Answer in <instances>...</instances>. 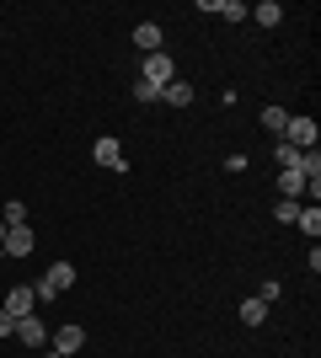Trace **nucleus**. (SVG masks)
Masks as SVG:
<instances>
[{"instance_id": "f257e3e1", "label": "nucleus", "mask_w": 321, "mask_h": 358, "mask_svg": "<svg viewBox=\"0 0 321 358\" xmlns=\"http://www.w3.org/2000/svg\"><path fill=\"white\" fill-rule=\"evenodd\" d=\"M139 80H145V86H171V80H177V59H171L166 48H161V54H145V59H139Z\"/></svg>"}, {"instance_id": "f03ea898", "label": "nucleus", "mask_w": 321, "mask_h": 358, "mask_svg": "<svg viewBox=\"0 0 321 358\" xmlns=\"http://www.w3.org/2000/svg\"><path fill=\"white\" fill-rule=\"evenodd\" d=\"M70 284H76V262H54V268H48L32 289H38V299H54V294H64Z\"/></svg>"}, {"instance_id": "7ed1b4c3", "label": "nucleus", "mask_w": 321, "mask_h": 358, "mask_svg": "<svg viewBox=\"0 0 321 358\" xmlns=\"http://www.w3.org/2000/svg\"><path fill=\"white\" fill-rule=\"evenodd\" d=\"M32 305H38V289H32V284H11V289H6V299H0V310L16 315V321L32 315Z\"/></svg>"}, {"instance_id": "20e7f679", "label": "nucleus", "mask_w": 321, "mask_h": 358, "mask_svg": "<svg viewBox=\"0 0 321 358\" xmlns=\"http://www.w3.org/2000/svg\"><path fill=\"white\" fill-rule=\"evenodd\" d=\"M92 155H97V166H102V171H129V155H123V145L113 134H102L92 145Z\"/></svg>"}, {"instance_id": "39448f33", "label": "nucleus", "mask_w": 321, "mask_h": 358, "mask_svg": "<svg viewBox=\"0 0 321 358\" xmlns=\"http://www.w3.org/2000/svg\"><path fill=\"white\" fill-rule=\"evenodd\" d=\"M32 246H38V236H32L27 224H6V262H22V257H32Z\"/></svg>"}, {"instance_id": "423d86ee", "label": "nucleus", "mask_w": 321, "mask_h": 358, "mask_svg": "<svg viewBox=\"0 0 321 358\" xmlns=\"http://www.w3.org/2000/svg\"><path fill=\"white\" fill-rule=\"evenodd\" d=\"M80 348H86V327H76V321H64V327L54 331V353H59V358H76Z\"/></svg>"}, {"instance_id": "0eeeda50", "label": "nucleus", "mask_w": 321, "mask_h": 358, "mask_svg": "<svg viewBox=\"0 0 321 358\" xmlns=\"http://www.w3.org/2000/svg\"><path fill=\"white\" fill-rule=\"evenodd\" d=\"M284 145L316 150V118H290V123H284Z\"/></svg>"}, {"instance_id": "6e6552de", "label": "nucleus", "mask_w": 321, "mask_h": 358, "mask_svg": "<svg viewBox=\"0 0 321 358\" xmlns=\"http://www.w3.org/2000/svg\"><path fill=\"white\" fill-rule=\"evenodd\" d=\"M11 337H16V343H22V348H43V343H48V327H43V321H38V315H22Z\"/></svg>"}, {"instance_id": "1a4fd4ad", "label": "nucleus", "mask_w": 321, "mask_h": 358, "mask_svg": "<svg viewBox=\"0 0 321 358\" xmlns=\"http://www.w3.org/2000/svg\"><path fill=\"white\" fill-rule=\"evenodd\" d=\"M161 43H166L161 22H139V27H134V48H139V54H161Z\"/></svg>"}, {"instance_id": "9d476101", "label": "nucleus", "mask_w": 321, "mask_h": 358, "mask_svg": "<svg viewBox=\"0 0 321 358\" xmlns=\"http://www.w3.org/2000/svg\"><path fill=\"white\" fill-rule=\"evenodd\" d=\"M306 187H311V182L300 177V171H278V193L290 198V203H306Z\"/></svg>"}, {"instance_id": "9b49d317", "label": "nucleus", "mask_w": 321, "mask_h": 358, "mask_svg": "<svg viewBox=\"0 0 321 358\" xmlns=\"http://www.w3.org/2000/svg\"><path fill=\"white\" fill-rule=\"evenodd\" d=\"M161 102H166V107H187V102H193V86H187L183 75H177L171 86H161Z\"/></svg>"}, {"instance_id": "f8f14e48", "label": "nucleus", "mask_w": 321, "mask_h": 358, "mask_svg": "<svg viewBox=\"0 0 321 358\" xmlns=\"http://www.w3.org/2000/svg\"><path fill=\"white\" fill-rule=\"evenodd\" d=\"M294 224H300V230H306L311 241L321 236V203H300V214H294Z\"/></svg>"}, {"instance_id": "ddd939ff", "label": "nucleus", "mask_w": 321, "mask_h": 358, "mask_svg": "<svg viewBox=\"0 0 321 358\" xmlns=\"http://www.w3.org/2000/svg\"><path fill=\"white\" fill-rule=\"evenodd\" d=\"M252 22H262V27H278V22H284V6H278V0H262V6H252Z\"/></svg>"}, {"instance_id": "4468645a", "label": "nucleus", "mask_w": 321, "mask_h": 358, "mask_svg": "<svg viewBox=\"0 0 321 358\" xmlns=\"http://www.w3.org/2000/svg\"><path fill=\"white\" fill-rule=\"evenodd\" d=\"M236 315H241V327H262V321H268V305H262V299L252 294V299H246V305H241Z\"/></svg>"}, {"instance_id": "2eb2a0df", "label": "nucleus", "mask_w": 321, "mask_h": 358, "mask_svg": "<svg viewBox=\"0 0 321 358\" xmlns=\"http://www.w3.org/2000/svg\"><path fill=\"white\" fill-rule=\"evenodd\" d=\"M284 123H290V113H284V107H273V102L262 107V129H268V134L284 139Z\"/></svg>"}, {"instance_id": "dca6fc26", "label": "nucleus", "mask_w": 321, "mask_h": 358, "mask_svg": "<svg viewBox=\"0 0 321 358\" xmlns=\"http://www.w3.org/2000/svg\"><path fill=\"white\" fill-rule=\"evenodd\" d=\"M214 16H225V22H246L252 6H241V0H214Z\"/></svg>"}, {"instance_id": "f3484780", "label": "nucleus", "mask_w": 321, "mask_h": 358, "mask_svg": "<svg viewBox=\"0 0 321 358\" xmlns=\"http://www.w3.org/2000/svg\"><path fill=\"white\" fill-rule=\"evenodd\" d=\"M300 155H306V150H294V145H284V139H278V145H273V161L284 166V171H300Z\"/></svg>"}, {"instance_id": "a211bd4d", "label": "nucleus", "mask_w": 321, "mask_h": 358, "mask_svg": "<svg viewBox=\"0 0 321 358\" xmlns=\"http://www.w3.org/2000/svg\"><path fill=\"white\" fill-rule=\"evenodd\" d=\"M0 220H6V224H27V203H16V198H11V203H6V214H0Z\"/></svg>"}, {"instance_id": "6ab92c4d", "label": "nucleus", "mask_w": 321, "mask_h": 358, "mask_svg": "<svg viewBox=\"0 0 321 358\" xmlns=\"http://www.w3.org/2000/svg\"><path fill=\"white\" fill-rule=\"evenodd\" d=\"M294 214H300V203H290V198H278V209H273V220H278V224H294Z\"/></svg>"}, {"instance_id": "aec40b11", "label": "nucleus", "mask_w": 321, "mask_h": 358, "mask_svg": "<svg viewBox=\"0 0 321 358\" xmlns=\"http://www.w3.org/2000/svg\"><path fill=\"white\" fill-rule=\"evenodd\" d=\"M134 102H161V91L145 86V80H134Z\"/></svg>"}, {"instance_id": "412c9836", "label": "nucleus", "mask_w": 321, "mask_h": 358, "mask_svg": "<svg viewBox=\"0 0 321 358\" xmlns=\"http://www.w3.org/2000/svg\"><path fill=\"white\" fill-rule=\"evenodd\" d=\"M278 294H284V284H278V278H268V284H262V294H257V299H262V305H273Z\"/></svg>"}, {"instance_id": "4be33fe9", "label": "nucleus", "mask_w": 321, "mask_h": 358, "mask_svg": "<svg viewBox=\"0 0 321 358\" xmlns=\"http://www.w3.org/2000/svg\"><path fill=\"white\" fill-rule=\"evenodd\" d=\"M11 331H16V315H6V310H0V337H11Z\"/></svg>"}, {"instance_id": "5701e85b", "label": "nucleus", "mask_w": 321, "mask_h": 358, "mask_svg": "<svg viewBox=\"0 0 321 358\" xmlns=\"http://www.w3.org/2000/svg\"><path fill=\"white\" fill-rule=\"evenodd\" d=\"M0 262H6V220H0Z\"/></svg>"}, {"instance_id": "b1692460", "label": "nucleus", "mask_w": 321, "mask_h": 358, "mask_svg": "<svg viewBox=\"0 0 321 358\" xmlns=\"http://www.w3.org/2000/svg\"><path fill=\"white\" fill-rule=\"evenodd\" d=\"M43 358H59V353H54V348H48V353H43Z\"/></svg>"}]
</instances>
